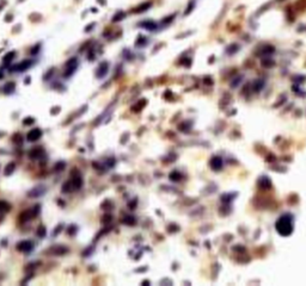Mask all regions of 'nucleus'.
<instances>
[{"label": "nucleus", "instance_id": "1", "mask_svg": "<svg viewBox=\"0 0 306 286\" xmlns=\"http://www.w3.org/2000/svg\"><path fill=\"white\" fill-rule=\"evenodd\" d=\"M78 68V59L72 57L66 62V72H65V77H69L71 75L74 74V72Z\"/></svg>", "mask_w": 306, "mask_h": 286}, {"label": "nucleus", "instance_id": "2", "mask_svg": "<svg viewBox=\"0 0 306 286\" xmlns=\"http://www.w3.org/2000/svg\"><path fill=\"white\" fill-rule=\"evenodd\" d=\"M71 175H72L71 181H72L73 188H74V190H79V188H81V186H83V178H81V174L79 173V171L74 168V170H72Z\"/></svg>", "mask_w": 306, "mask_h": 286}, {"label": "nucleus", "instance_id": "3", "mask_svg": "<svg viewBox=\"0 0 306 286\" xmlns=\"http://www.w3.org/2000/svg\"><path fill=\"white\" fill-rule=\"evenodd\" d=\"M46 190H47L46 186H43V185H38V186L34 187L31 191L28 192V196H29L30 198H38V197L43 196V194L46 193Z\"/></svg>", "mask_w": 306, "mask_h": 286}, {"label": "nucleus", "instance_id": "4", "mask_svg": "<svg viewBox=\"0 0 306 286\" xmlns=\"http://www.w3.org/2000/svg\"><path fill=\"white\" fill-rule=\"evenodd\" d=\"M32 248H34V244L31 241H20L19 243H17V250L22 253H29L32 250Z\"/></svg>", "mask_w": 306, "mask_h": 286}, {"label": "nucleus", "instance_id": "5", "mask_svg": "<svg viewBox=\"0 0 306 286\" xmlns=\"http://www.w3.org/2000/svg\"><path fill=\"white\" fill-rule=\"evenodd\" d=\"M41 137H42V130L38 129V128H35V129L30 130V131L28 133V136H27L29 142H36V141L40 140Z\"/></svg>", "mask_w": 306, "mask_h": 286}, {"label": "nucleus", "instance_id": "6", "mask_svg": "<svg viewBox=\"0 0 306 286\" xmlns=\"http://www.w3.org/2000/svg\"><path fill=\"white\" fill-rule=\"evenodd\" d=\"M47 253L52 255H65L66 253H68V248L65 246H54L49 250H47Z\"/></svg>", "mask_w": 306, "mask_h": 286}, {"label": "nucleus", "instance_id": "7", "mask_svg": "<svg viewBox=\"0 0 306 286\" xmlns=\"http://www.w3.org/2000/svg\"><path fill=\"white\" fill-rule=\"evenodd\" d=\"M30 66H31V61L25 60V61L18 63V64H16V66L12 68L11 70H13V72H24V70H27Z\"/></svg>", "mask_w": 306, "mask_h": 286}, {"label": "nucleus", "instance_id": "8", "mask_svg": "<svg viewBox=\"0 0 306 286\" xmlns=\"http://www.w3.org/2000/svg\"><path fill=\"white\" fill-rule=\"evenodd\" d=\"M44 154V151H43V149L42 148H38V147H36V148H34V149H31L30 151H29V158L31 159V160H38L40 159L42 155Z\"/></svg>", "mask_w": 306, "mask_h": 286}, {"label": "nucleus", "instance_id": "9", "mask_svg": "<svg viewBox=\"0 0 306 286\" xmlns=\"http://www.w3.org/2000/svg\"><path fill=\"white\" fill-rule=\"evenodd\" d=\"M107 72H108V64H107L105 62L100 63L99 67H98V69H97V76H98V77H103V76L107 74Z\"/></svg>", "mask_w": 306, "mask_h": 286}, {"label": "nucleus", "instance_id": "10", "mask_svg": "<svg viewBox=\"0 0 306 286\" xmlns=\"http://www.w3.org/2000/svg\"><path fill=\"white\" fill-rule=\"evenodd\" d=\"M31 212L30 211H24V212H22L19 216H18V219L20 220V222L23 223V222H27V220H29L30 219V215Z\"/></svg>", "mask_w": 306, "mask_h": 286}, {"label": "nucleus", "instance_id": "11", "mask_svg": "<svg viewBox=\"0 0 306 286\" xmlns=\"http://www.w3.org/2000/svg\"><path fill=\"white\" fill-rule=\"evenodd\" d=\"M15 168H16V163L15 162H10L6 167H5V175H10L13 173L15 171Z\"/></svg>", "mask_w": 306, "mask_h": 286}, {"label": "nucleus", "instance_id": "12", "mask_svg": "<svg viewBox=\"0 0 306 286\" xmlns=\"http://www.w3.org/2000/svg\"><path fill=\"white\" fill-rule=\"evenodd\" d=\"M74 188H73V185H72V181L69 180V181H67V183H65L63 184V186H62V192L63 193H68V192H72Z\"/></svg>", "mask_w": 306, "mask_h": 286}, {"label": "nucleus", "instance_id": "13", "mask_svg": "<svg viewBox=\"0 0 306 286\" xmlns=\"http://www.w3.org/2000/svg\"><path fill=\"white\" fill-rule=\"evenodd\" d=\"M13 91H15V84H13V82H8V84L5 85V87H4V92H5L6 94L12 93Z\"/></svg>", "mask_w": 306, "mask_h": 286}, {"label": "nucleus", "instance_id": "14", "mask_svg": "<svg viewBox=\"0 0 306 286\" xmlns=\"http://www.w3.org/2000/svg\"><path fill=\"white\" fill-rule=\"evenodd\" d=\"M11 209V205L4 200H0V212H3V211H8Z\"/></svg>", "mask_w": 306, "mask_h": 286}, {"label": "nucleus", "instance_id": "15", "mask_svg": "<svg viewBox=\"0 0 306 286\" xmlns=\"http://www.w3.org/2000/svg\"><path fill=\"white\" fill-rule=\"evenodd\" d=\"M65 167H66V163L63 162V161H60V162H58V163L55 165L54 171H55V172H61V171L65 170Z\"/></svg>", "mask_w": 306, "mask_h": 286}, {"label": "nucleus", "instance_id": "16", "mask_svg": "<svg viewBox=\"0 0 306 286\" xmlns=\"http://www.w3.org/2000/svg\"><path fill=\"white\" fill-rule=\"evenodd\" d=\"M22 135L20 134H15L13 136H12V142L16 143V144H20L22 143Z\"/></svg>", "mask_w": 306, "mask_h": 286}, {"label": "nucleus", "instance_id": "17", "mask_svg": "<svg viewBox=\"0 0 306 286\" xmlns=\"http://www.w3.org/2000/svg\"><path fill=\"white\" fill-rule=\"evenodd\" d=\"M36 234H37L38 237H44L46 234H47V230H46L44 227H40V228L37 229V232H36Z\"/></svg>", "mask_w": 306, "mask_h": 286}, {"label": "nucleus", "instance_id": "18", "mask_svg": "<svg viewBox=\"0 0 306 286\" xmlns=\"http://www.w3.org/2000/svg\"><path fill=\"white\" fill-rule=\"evenodd\" d=\"M15 55H16V53H15V51H11V53H8V54H7V55H6L5 57H4V60H3V61H4V63H7L8 61H11V60H13Z\"/></svg>", "mask_w": 306, "mask_h": 286}, {"label": "nucleus", "instance_id": "19", "mask_svg": "<svg viewBox=\"0 0 306 286\" xmlns=\"http://www.w3.org/2000/svg\"><path fill=\"white\" fill-rule=\"evenodd\" d=\"M34 123H35V119L32 118V117H27V118L23 119V124L24 125H31Z\"/></svg>", "mask_w": 306, "mask_h": 286}, {"label": "nucleus", "instance_id": "20", "mask_svg": "<svg viewBox=\"0 0 306 286\" xmlns=\"http://www.w3.org/2000/svg\"><path fill=\"white\" fill-rule=\"evenodd\" d=\"M75 232H76V227H75V225H71V227L67 229V234H68V235H71V236H73Z\"/></svg>", "mask_w": 306, "mask_h": 286}, {"label": "nucleus", "instance_id": "21", "mask_svg": "<svg viewBox=\"0 0 306 286\" xmlns=\"http://www.w3.org/2000/svg\"><path fill=\"white\" fill-rule=\"evenodd\" d=\"M61 228H62V225H61V224H60L59 227H56V228H55V231L53 232V235H54V236H56V234H59V232L61 231Z\"/></svg>", "mask_w": 306, "mask_h": 286}, {"label": "nucleus", "instance_id": "22", "mask_svg": "<svg viewBox=\"0 0 306 286\" xmlns=\"http://www.w3.org/2000/svg\"><path fill=\"white\" fill-rule=\"evenodd\" d=\"M59 111H60V107L55 106V107H53L52 110H50V113H52V114H55V112H59Z\"/></svg>", "mask_w": 306, "mask_h": 286}, {"label": "nucleus", "instance_id": "23", "mask_svg": "<svg viewBox=\"0 0 306 286\" xmlns=\"http://www.w3.org/2000/svg\"><path fill=\"white\" fill-rule=\"evenodd\" d=\"M3 76H4V75H3V73L0 72V79H3Z\"/></svg>", "mask_w": 306, "mask_h": 286}]
</instances>
